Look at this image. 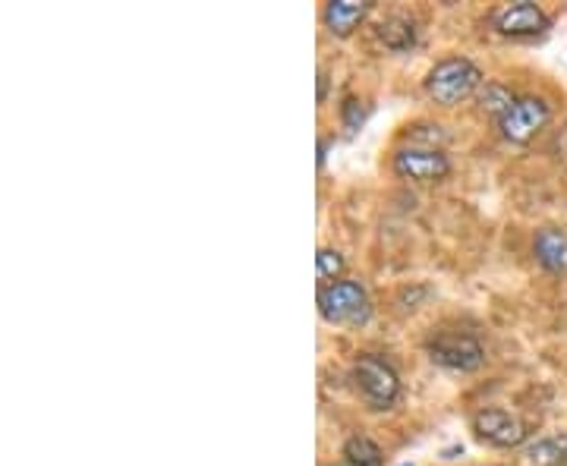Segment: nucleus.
Wrapping results in <instances>:
<instances>
[{
  "label": "nucleus",
  "mask_w": 567,
  "mask_h": 466,
  "mask_svg": "<svg viewBox=\"0 0 567 466\" xmlns=\"http://www.w3.org/2000/svg\"><path fill=\"white\" fill-rule=\"evenodd\" d=\"M492 25H496L498 35H504V38H536L552 25V20L545 16L543 7H536L530 0H518V3L498 7L492 13Z\"/></svg>",
  "instance_id": "obj_8"
},
{
  "label": "nucleus",
  "mask_w": 567,
  "mask_h": 466,
  "mask_svg": "<svg viewBox=\"0 0 567 466\" xmlns=\"http://www.w3.org/2000/svg\"><path fill=\"white\" fill-rule=\"evenodd\" d=\"M533 256L548 275H567V233L562 228H543L533 240Z\"/></svg>",
  "instance_id": "obj_10"
},
{
  "label": "nucleus",
  "mask_w": 567,
  "mask_h": 466,
  "mask_svg": "<svg viewBox=\"0 0 567 466\" xmlns=\"http://www.w3.org/2000/svg\"><path fill=\"white\" fill-rule=\"evenodd\" d=\"M526 461L533 466H567V432L526 444Z\"/></svg>",
  "instance_id": "obj_12"
},
{
  "label": "nucleus",
  "mask_w": 567,
  "mask_h": 466,
  "mask_svg": "<svg viewBox=\"0 0 567 466\" xmlns=\"http://www.w3.org/2000/svg\"><path fill=\"white\" fill-rule=\"evenodd\" d=\"M329 148L331 140L329 136H322V140H319V167H325V162H329Z\"/></svg>",
  "instance_id": "obj_18"
},
{
  "label": "nucleus",
  "mask_w": 567,
  "mask_h": 466,
  "mask_svg": "<svg viewBox=\"0 0 567 466\" xmlns=\"http://www.w3.org/2000/svg\"><path fill=\"white\" fill-rule=\"evenodd\" d=\"M373 3L369 0H331L322 13V20L329 25L331 35L337 38H351L356 29L363 25V20L369 16Z\"/></svg>",
  "instance_id": "obj_9"
},
{
  "label": "nucleus",
  "mask_w": 567,
  "mask_h": 466,
  "mask_svg": "<svg viewBox=\"0 0 567 466\" xmlns=\"http://www.w3.org/2000/svg\"><path fill=\"white\" fill-rule=\"evenodd\" d=\"M315 265H319V278L322 280H344V271H347V258L341 256L337 249H319V256H315Z\"/></svg>",
  "instance_id": "obj_15"
},
{
  "label": "nucleus",
  "mask_w": 567,
  "mask_h": 466,
  "mask_svg": "<svg viewBox=\"0 0 567 466\" xmlns=\"http://www.w3.org/2000/svg\"><path fill=\"white\" fill-rule=\"evenodd\" d=\"M548 120H552V104L540 95H526V98H518L511 111L498 120V130L511 145H526L540 130H545Z\"/></svg>",
  "instance_id": "obj_5"
},
{
  "label": "nucleus",
  "mask_w": 567,
  "mask_h": 466,
  "mask_svg": "<svg viewBox=\"0 0 567 466\" xmlns=\"http://www.w3.org/2000/svg\"><path fill=\"white\" fill-rule=\"evenodd\" d=\"M472 432H476L479 442L501 447V451L518 447V444L526 442V435H530L523 420L514 417L511 410H501V407H486V410H479V413L472 417Z\"/></svg>",
  "instance_id": "obj_6"
},
{
  "label": "nucleus",
  "mask_w": 567,
  "mask_h": 466,
  "mask_svg": "<svg viewBox=\"0 0 567 466\" xmlns=\"http://www.w3.org/2000/svg\"><path fill=\"white\" fill-rule=\"evenodd\" d=\"M425 356L432 366L454 375H470L486 363V350L472 334H438L425 344Z\"/></svg>",
  "instance_id": "obj_4"
},
{
  "label": "nucleus",
  "mask_w": 567,
  "mask_h": 466,
  "mask_svg": "<svg viewBox=\"0 0 567 466\" xmlns=\"http://www.w3.org/2000/svg\"><path fill=\"white\" fill-rule=\"evenodd\" d=\"M354 381L373 410H391L401 400V375L394 373V366L388 359H381L376 353H363L356 359Z\"/></svg>",
  "instance_id": "obj_3"
},
{
  "label": "nucleus",
  "mask_w": 567,
  "mask_h": 466,
  "mask_svg": "<svg viewBox=\"0 0 567 466\" xmlns=\"http://www.w3.org/2000/svg\"><path fill=\"white\" fill-rule=\"evenodd\" d=\"M319 315L329 325L359 328L373 315V300L369 290L359 280H334L319 290Z\"/></svg>",
  "instance_id": "obj_2"
},
{
  "label": "nucleus",
  "mask_w": 567,
  "mask_h": 466,
  "mask_svg": "<svg viewBox=\"0 0 567 466\" xmlns=\"http://www.w3.org/2000/svg\"><path fill=\"white\" fill-rule=\"evenodd\" d=\"M366 116H369V104H366L363 98H356V95H347L344 104H341V123H344V130H347V133L363 130Z\"/></svg>",
  "instance_id": "obj_16"
},
{
  "label": "nucleus",
  "mask_w": 567,
  "mask_h": 466,
  "mask_svg": "<svg viewBox=\"0 0 567 466\" xmlns=\"http://www.w3.org/2000/svg\"><path fill=\"white\" fill-rule=\"evenodd\" d=\"M479 86H482V70L467 57H445L425 76V95L442 108L460 104Z\"/></svg>",
  "instance_id": "obj_1"
},
{
  "label": "nucleus",
  "mask_w": 567,
  "mask_h": 466,
  "mask_svg": "<svg viewBox=\"0 0 567 466\" xmlns=\"http://www.w3.org/2000/svg\"><path fill=\"white\" fill-rule=\"evenodd\" d=\"M341 457H344V466H381V461H385L381 447L369 435H351L344 442Z\"/></svg>",
  "instance_id": "obj_13"
},
{
  "label": "nucleus",
  "mask_w": 567,
  "mask_h": 466,
  "mask_svg": "<svg viewBox=\"0 0 567 466\" xmlns=\"http://www.w3.org/2000/svg\"><path fill=\"white\" fill-rule=\"evenodd\" d=\"M518 98L511 89H504L501 82H486V89L479 92V108L486 111V114H496L498 120L511 111V104H514Z\"/></svg>",
  "instance_id": "obj_14"
},
{
  "label": "nucleus",
  "mask_w": 567,
  "mask_h": 466,
  "mask_svg": "<svg viewBox=\"0 0 567 466\" xmlns=\"http://www.w3.org/2000/svg\"><path fill=\"white\" fill-rule=\"evenodd\" d=\"M394 170L403 180H413V184H438L451 174V162L442 148L410 145V148H401L394 155Z\"/></svg>",
  "instance_id": "obj_7"
},
{
  "label": "nucleus",
  "mask_w": 567,
  "mask_h": 466,
  "mask_svg": "<svg viewBox=\"0 0 567 466\" xmlns=\"http://www.w3.org/2000/svg\"><path fill=\"white\" fill-rule=\"evenodd\" d=\"M329 98V73L325 70H319V104Z\"/></svg>",
  "instance_id": "obj_17"
},
{
  "label": "nucleus",
  "mask_w": 567,
  "mask_h": 466,
  "mask_svg": "<svg viewBox=\"0 0 567 466\" xmlns=\"http://www.w3.org/2000/svg\"><path fill=\"white\" fill-rule=\"evenodd\" d=\"M401 466H413V464H401Z\"/></svg>",
  "instance_id": "obj_19"
},
{
  "label": "nucleus",
  "mask_w": 567,
  "mask_h": 466,
  "mask_svg": "<svg viewBox=\"0 0 567 466\" xmlns=\"http://www.w3.org/2000/svg\"><path fill=\"white\" fill-rule=\"evenodd\" d=\"M378 42L388 47V51H394V54H407V51H413L416 42H420V29L413 20H407V16H388V20H381L376 29Z\"/></svg>",
  "instance_id": "obj_11"
}]
</instances>
